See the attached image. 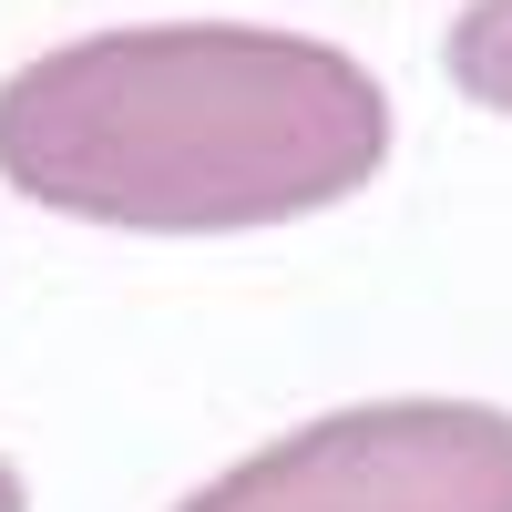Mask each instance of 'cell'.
I'll use <instances>...</instances> for the list:
<instances>
[{"mask_svg":"<svg viewBox=\"0 0 512 512\" xmlns=\"http://www.w3.org/2000/svg\"><path fill=\"white\" fill-rule=\"evenodd\" d=\"M390 164V93L267 21L82 31L0 82V185L72 226L246 236L349 205Z\"/></svg>","mask_w":512,"mask_h":512,"instance_id":"cell-1","label":"cell"},{"mask_svg":"<svg viewBox=\"0 0 512 512\" xmlns=\"http://www.w3.org/2000/svg\"><path fill=\"white\" fill-rule=\"evenodd\" d=\"M175 512H512V410L359 400L246 451Z\"/></svg>","mask_w":512,"mask_h":512,"instance_id":"cell-2","label":"cell"},{"mask_svg":"<svg viewBox=\"0 0 512 512\" xmlns=\"http://www.w3.org/2000/svg\"><path fill=\"white\" fill-rule=\"evenodd\" d=\"M441 62H451V82H461V93H472V103L512 113V0H472V11L451 21Z\"/></svg>","mask_w":512,"mask_h":512,"instance_id":"cell-3","label":"cell"},{"mask_svg":"<svg viewBox=\"0 0 512 512\" xmlns=\"http://www.w3.org/2000/svg\"><path fill=\"white\" fill-rule=\"evenodd\" d=\"M0 512H31V492H21V472L0 461Z\"/></svg>","mask_w":512,"mask_h":512,"instance_id":"cell-4","label":"cell"}]
</instances>
